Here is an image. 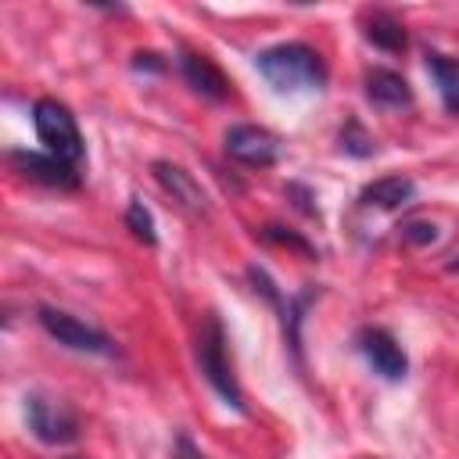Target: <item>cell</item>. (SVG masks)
Instances as JSON below:
<instances>
[{
	"label": "cell",
	"mask_w": 459,
	"mask_h": 459,
	"mask_svg": "<svg viewBox=\"0 0 459 459\" xmlns=\"http://www.w3.org/2000/svg\"><path fill=\"white\" fill-rule=\"evenodd\" d=\"M151 172H154L158 186H161L179 208H186L190 215H204V212H208V197H204L201 183H197L183 165H176V161H154Z\"/></svg>",
	"instance_id": "9"
},
{
	"label": "cell",
	"mask_w": 459,
	"mask_h": 459,
	"mask_svg": "<svg viewBox=\"0 0 459 459\" xmlns=\"http://www.w3.org/2000/svg\"><path fill=\"white\" fill-rule=\"evenodd\" d=\"M32 126H36V136L47 147V154H54V158H61V161L79 169V161L86 154V143H82V133L75 126V115L61 100L39 97L32 104Z\"/></svg>",
	"instance_id": "3"
},
{
	"label": "cell",
	"mask_w": 459,
	"mask_h": 459,
	"mask_svg": "<svg viewBox=\"0 0 459 459\" xmlns=\"http://www.w3.org/2000/svg\"><path fill=\"white\" fill-rule=\"evenodd\" d=\"M133 68L136 72H165V61L154 50H136L133 54Z\"/></svg>",
	"instance_id": "19"
},
{
	"label": "cell",
	"mask_w": 459,
	"mask_h": 459,
	"mask_svg": "<svg viewBox=\"0 0 459 459\" xmlns=\"http://www.w3.org/2000/svg\"><path fill=\"white\" fill-rule=\"evenodd\" d=\"M126 230H129L140 244H147V247H154V244H158L154 215H151V208H147L140 197H133V201H129V208H126Z\"/></svg>",
	"instance_id": "15"
},
{
	"label": "cell",
	"mask_w": 459,
	"mask_h": 459,
	"mask_svg": "<svg viewBox=\"0 0 459 459\" xmlns=\"http://www.w3.org/2000/svg\"><path fill=\"white\" fill-rule=\"evenodd\" d=\"M179 72H183V79L194 86V93H201V97H208V100H226V97H230V79L222 75V68H219L208 54L183 50V54H179Z\"/></svg>",
	"instance_id": "10"
},
{
	"label": "cell",
	"mask_w": 459,
	"mask_h": 459,
	"mask_svg": "<svg viewBox=\"0 0 459 459\" xmlns=\"http://www.w3.org/2000/svg\"><path fill=\"white\" fill-rule=\"evenodd\" d=\"M255 68L276 93H305V90H319L326 82V65L319 57V50L308 43L265 47L255 57Z\"/></svg>",
	"instance_id": "1"
},
{
	"label": "cell",
	"mask_w": 459,
	"mask_h": 459,
	"mask_svg": "<svg viewBox=\"0 0 459 459\" xmlns=\"http://www.w3.org/2000/svg\"><path fill=\"white\" fill-rule=\"evenodd\" d=\"M366 39L373 43V47H380V50H387V54H402L405 47H409V36H405V25L394 18V14H387V11H373V14H366Z\"/></svg>",
	"instance_id": "13"
},
{
	"label": "cell",
	"mask_w": 459,
	"mask_h": 459,
	"mask_svg": "<svg viewBox=\"0 0 459 459\" xmlns=\"http://www.w3.org/2000/svg\"><path fill=\"white\" fill-rule=\"evenodd\" d=\"M448 273H459V258H455V262H448Z\"/></svg>",
	"instance_id": "21"
},
{
	"label": "cell",
	"mask_w": 459,
	"mask_h": 459,
	"mask_svg": "<svg viewBox=\"0 0 459 459\" xmlns=\"http://www.w3.org/2000/svg\"><path fill=\"white\" fill-rule=\"evenodd\" d=\"M194 351H197V369H201V377L212 384V391L226 402V405H233L237 412H244L247 405H244V391H240V384H237V377H233V366H230V355H226V330H222V319L215 316V312H204V319H201V326H197V344H194Z\"/></svg>",
	"instance_id": "2"
},
{
	"label": "cell",
	"mask_w": 459,
	"mask_h": 459,
	"mask_svg": "<svg viewBox=\"0 0 459 459\" xmlns=\"http://www.w3.org/2000/svg\"><path fill=\"white\" fill-rule=\"evenodd\" d=\"M226 154L237 161V165H247V169H269L280 161V140L262 129V126H230L226 129Z\"/></svg>",
	"instance_id": "6"
},
{
	"label": "cell",
	"mask_w": 459,
	"mask_h": 459,
	"mask_svg": "<svg viewBox=\"0 0 459 459\" xmlns=\"http://www.w3.org/2000/svg\"><path fill=\"white\" fill-rule=\"evenodd\" d=\"M427 68L437 82V93H441V104L459 115V61H448L445 54H430L427 57Z\"/></svg>",
	"instance_id": "14"
},
{
	"label": "cell",
	"mask_w": 459,
	"mask_h": 459,
	"mask_svg": "<svg viewBox=\"0 0 459 459\" xmlns=\"http://www.w3.org/2000/svg\"><path fill=\"white\" fill-rule=\"evenodd\" d=\"M359 351L373 366V373H380L384 380H402L409 373V359H405L402 344L380 326H366L359 333Z\"/></svg>",
	"instance_id": "8"
},
{
	"label": "cell",
	"mask_w": 459,
	"mask_h": 459,
	"mask_svg": "<svg viewBox=\"0 0 459 459\" xmlns=\"http://www.w3.org/2000/svg\"><path fill=\"white\" fill-rule=\"evenodd\" d=\"M412 197H416V183H412L409 176H380V179L366 183L362 194H359L362 204H369V208H384V212L405 208Z\"/></svg>",
	"instance_id": "11"
},
{
	"label": "cell",
	"mask_w": 459,
	"mask_h": 459,
	"mask_svg": "<svg viewBox=\"0 0 459 459\" xmlns=\"http://www.w3.org/2000/svg\"><path fill=\"white\" fill-rule=\"evenodd\" d=\"M373 136L359 126V122H348L344 129H341V151H348V154H355V158H369L373 154Z\"/></svg>",
	"instance_id": "16"
},
{
	"label": "cell",
	"mask_w": 459,
	"mask_h": 459,
	"mask_svg": "<svg viewBox=\"0 0 459 459\" xmlns=\"http://www.w3.org/2000/svg\"><path fill=\"white\" fill-rule=\"evenodd\" d=\"M7 158H11V165H14L25 179H36V183H43V186L79 190V183H82V176H79L75 165L54 158V154H47V151H11Z\"/></svg>",
	"instance_id": "7"
},
{
	"label": "cell",
	"mask_w": 459,
	"mask_h": 459,
	"mask_svg": "<svg viewBox=\"0 0 459 459\" xmlns=\"http://www.w3.org/2000/svg\"><path fill=\"white\" fill-rule=\"evenodd\" d=\"M172 459H204V455H201V448L194 445V437H190V434H176Z\"/></svg>",
	"instance_id": "20"
},
{
	"label": "cell",
	"mask_w": 459,
	"mask_h": 459,
	"mask_svg": "<svg viewBox=\"0 0 459 459\" xmlns=\"http://www.w3.org/2000/svg\"><path fill=\"white\" fill-rule=\"evenodd\" d=\"M402 240H409V244H434L437 240V226L423 222V219H412V222L402 226Z\"/></svg>",
	"instance_id": "17"
},
{
	"label": "cell",
	"mask_w": 459,
	"mask_h": 459,
	"mask_svg": "<svg viewBox=\"0 0 459 459\" xmlns=\"http://www.w3.org/2000/svg\"><path fill=\"white\" fill-rule=\"evenodd\" d=\"M265 237H269V240H276V244H287V247H294V251H301V255H308V258H316V247H312L305 237L287 233L283 226H265Z\"/></svg>",
	"instance_id": "18"
},
{
	"label": "cell",
	"mask_w": 459,
	"mask_h": 459,
	"mask_svg": "<svg viewBox=\"0 0 459 459\" xmlns=\"http://www.w3.org/2000/svg\"><path fill=\"white\" fill-rule=\"evenodd\" d=\"M366 97H369L373 104H380V108H409V104H412L409 82H405L398 72H391V68H373V72H366Z\"/></svg>",
	"instance_id": "12"
},
{
	"label": "cell",
	"mask_w": 459,
	"mask_h": 459,
	"mask_svg": "<svg viewBox=\"0 0 459 459\" xmlns=\"http://www.w3.org/2000/svg\"><path fill=\"white\" fill-rule=\"evenodd\" d=\"M36 319H39V326H43L57 344H65V348H72V351H86V355H115V341H111L104 330H97V326L75 319L72 312L39 305V308H36Z\"/></svg>",
	"instance_id": "5"
},
{
	"label": "cell",
	"mask_w": 459,
	"mask_h": 459,
	"mask_svg": "<svg viewBox=\"0 0 459 459\" xmlns=\"http://www.w3.org/2000/svg\"><path fill=\"white\" fill-rule=\"evenodd\" d=\"M25 423L29 434L43 445H72L79 441V416L68 402L50 394H29L25 398Z\"/></svg>",
	"instance_id": "4"
}]
</instances>
